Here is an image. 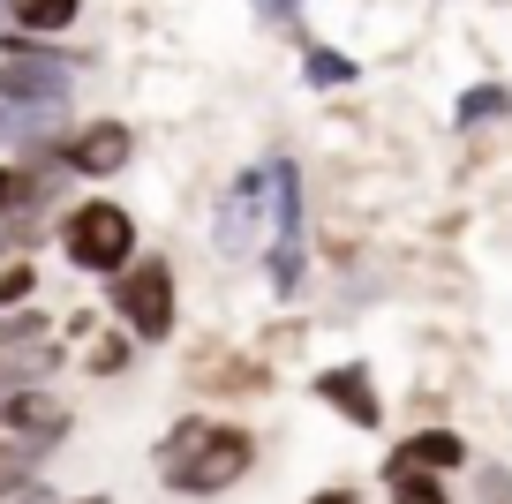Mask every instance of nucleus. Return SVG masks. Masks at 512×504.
Returning a JSON list of instances; mask_svg holds the SVG:
<instances>
[{"mask_svg":"<svg viewBox=\"0 0 512 504\" xmlns=\"http://www.w3.org/2000/svg\"><path fill=\"white\" fill-rule=\"evenodd\" d=\"M31 204V174H23V158H0V219H23Z\"/></svg>","mask_w":512,"mask_h":504,"instance_id":"obj_18","label":"nucleus"},{"mask_svg":"<svg viewBox=\"0 0 512 504\" xmlns=\"http://www.w3.org/2000/svg\"><path fill=\"white\" fill-rule=\"evenodd\" d=\"M400 452L415 459V467H430V474H460V467H475V444H467L460 429H415Z\"/></svg>","mask_w":512,"mask_h":504,"instance_id":"obj_11","label":"nucleus"},{"mask_svg":"<svg viewBox=\"0 0 512 504\" xmlns=\"http://www.w3.org/2000/svg\"><path fill=\"white\" fill-rule=\"evenodd\" d=\"M309 504H362V489L354 482H324V489H309Z\"/></svg>","mask_w":512,"mask_h":504,"instance_id":"obj_23","label":"nucleus"},{"mask_svg":"<svg viewBox=\"0 0 512 504\" xmlns=\"http://www.w3.org/2000/svg\"><path fill=\"white\" fill-rule=\"evenodd\" d=\"M76 16H83V0H8V31L23 38H61L76 31Z\"/></svg>","mask_w":512,"mask_h":504,"instance_id":"obj_12","label":"nucleus"},{"mask_svg":"<svg viewBox=\"0 0 512 504\" xmlns=\"http://www.w3.org/2000/svg\"><path fill=\"white\" fill-rule=\"evenodd\" d=\"M309 392H317L339 422H354L362 437H369V429H384V392H377V377H369V362H332V369H317V384H309Z\"/></svg>","mask_w":512,"mask_h":504,"instance_id":"obj_8","label":"nucleus"},{"mask_svg":"<svg viewBox=\"0 0 512 504\" xmlns=\"http://www.w3.org/2000/svg\"><path fill=\"white\" fill-rule=\"evenodd\" d=\"M475 489H482V504H512V467L482 459V467H475Z\"/></svg>","mask_w":512,"mask_h":504,"instance_id":"obj_22","label":"nucleus"},{"mask_svg":"<svg viewBox=\"0 0 512 504\" xmlns=\"http://www.w3.org/2000/svg\"><path fill=\"white\" fill-rule=\"evenodd\" d=\"M0 31H8V0H0Z\"/></svg>","mask_w":512,"mask_h":504,"instance_id":"obj_25","label":"nucleus"},{"mask_svg":"<svg viewBox=\"0 0 512 504\" xmlns=\"http://www.w3.org/2000/svg\"><path fill=\"white\" fill-rule=\"evenodd\" d=\"M384 489H392V504H452V497H445V474L415 467L407 452L384 459Z\"/></svg>","mask_w":512,"mask_h":504,"instance_id":"obj_13","label":"nucleus"},{"mask_svg":"<svg viewBox=\"0 0 512 504\" xmlns=\"http://www.w3.org/2000/svg\"><path fill=\"white\" fill-rule=\"evenodd\" d=\"M68 158H76L83 181H106V174H121L128 158H136V136H128L121 121H83L76 136H68Z\"/></svg>","mask_w":512,"mask_h":504,"instance_id":"obj_10","label":"nucleus"},{"mask_svg":"<svg viewBox=\"0 0 512 504\" xmlns=\"http://www.w3.org/2000/svg\"><path fill=\"white\" fill-rule=\"evenodd\" d=\"M53 369H61V339H38V347L0 354V384H46Z\"/></svg>","mask_w":512,"mask_h":504,"instance_id":"obj_16","label":"nucleus"},{"mask_svg":"<svg viewBox=\"0 0 512 504\" xmlns=\"http://www.w3.org/2000/svg\"><path fill=\"white\" fill-rule=\"evenodd\" d=\"M0 437L31 444L38 459L68 437V407L53 399V384H0Z\"/></svg>","mask_w":512,"mask_h":504,"instance_id":"obj_7","label":"nucleus"},{"mask_svg":"<svg viewBox=\"0 0 512 504\" xmlns=\"http://www.w3.org/2000/svg\"><path fill=\"white\" fill-rule=\"evenodd\" d=\"M113 316L128 324L136 347H166L181 324V279H174V256H136L121 279H106Z\"/></svg>","mask_w":512,"mask_h":504,"instance_id":"obj_3","label":"nucleus"},{"mask_svg":"<svg viewBox=\"0 0 512 504\" xmlns=\"http://www.w3.org/2000/svg\"><path fill=\"white\" fill-rule=\"evenodd\" d=\"M38 143H68V98H46V106H23V98H0V151L23 158Z\"/></svg>","mask_w":512,"mask_h":504,"instance_id":"obj_9","label":"nucleus"},{"mask_svg":"<svg viewBox=\"0 0 512 504\" xmlns=\"http://www.w3.org/2000/svg\"><path fill=\"white\" fill-rule=\"evenodd\" d=\"M91 68V53H68L61 38H23L0 31V98H23V106H46V98H68L76 76Z\"/></svg>","mask_w":512,"mask_h":504,"instance_id":"obj_4","label":"nucleus"},{"mask_svg":"<svg viewBox=\"0 0 512 504\" xmlns=\"http://www.w3.org/2000/svg\"><path fill=\"white\" fill-rule=\"evenodd\" d=\"M159 482L174 497H226L241 474L256 467V437L241 422H211V414H181L159 437Z\"/></svg>","mask_w":512,"mask_h":504,"instance_id":"obj_1","label":"nucleus"},{"mask_svg":"<svg viewBox=\"0 0 512 504\" xmlns=\"http://www.w3.org/2000/svg\"><path fill=\"white\" fill-rule=\"evenodd\" d=\"M31 294H38V264L31 256L0 264V309H31Z\"/></svg>","mask_w":512,"mask_h":504,"instance_id":"obj_19","label":"nucleus"},{"mask_svg":"<svg viewBox=\"0 0 512 504\" xmlns=\"http://www.w3.org/2000/svg\"><path fill=\"white\" fill-rule=\"evenodd\" d=\"M61 256L76 271H91V279H121L128 264H136V219H128L121 204H106V196H91V204L61 211Z\"/></svg>","mask_w":512,"mask_h":504,"instance_id":"obj_5","label":"nucleus"},{"mask_svg":"<svg viewBox=\"0 0 512 504\" xmlns=\"http://www.w3.org/2000/svg\"><path fill=\"white\" fill-rule=\"evenodd\" d=\"M38 339H53V316L46 309H0V354L38 347Z\"/></svg>","mask_w":512,"mask_h":504,"instance_id":"obj_17","label":"nucleus"},{"mask_svg":"<svg viewBox=\"0 0 512 504\" xmlns=\"http://www.w3.org/2000/svg\"><path fill=\"white\" fill-rule=\"evenodd\" d=\"M302 83H309V91H354V83H362V61L309 38V46H302Z\"/></svg>","mask_w":512,"mask_h":504,"instance_id":"obj_14","label":"nucleus"},{"mask_svg":"<svg viewBox=\"0 0 512 504\" xmlns=\"http://www.w3.org/2000/svg\"><path fill=\"white\" fill-rule=\"evenodd\" d=\"M0 452H8V437H0Z\"/></svg>","mask_w":512,"mask_h":504,"instance_id":"obj_26","label":"nucleus"},{"mask_svg":"<svg viewBox=\"0 0 512 504\" xmlns=\"http://www.w3.org/2000/svg\"><path fill=\"white\" fill-rule=\"evenodd\" d=\"M211 249H219L226 264H249V256L272 249V166H264V158L241 166L234 189L219 196V211H211Z\"/></svg>","mask_w":512,"mask_h":504,"instance_id":"obj_6","label":"nucleus"},{"mask_svg":"<svg viewBox=\"0 0 512 504\" xmlns=\"http://www.w3.org/2000/svg\"><path fill=\"white\" fill-rule=\"evenodd\" d=\"M128 354H136V339H98V347L83 354V369H91V377H121Z\"/></svg>","mask_w":512,"mask_h":504,"instance_id":"obj_21","label":"nucleus"},{"mask_svg":"<svg viewBox=\"0 0 512 504\" xmlns=\"http://www.w3.org/2000/svg\"><path fill=\"white\" fill-rule=\"evenodd\" d=\"M505 113H512V91H505L497 76H482V83H467V91H460L452 121H460V128H482V121H505Z\"/></svg>","mask_w":512,"mask_h":504,"instance_id":"obj_15","label":"nucleus"},{"mask_svg":"<svg viewBox=\"0 0 512 504\" xmlns=\"http://www.w3.org/2000/svg\"><path fill=\"white\" fill-rule=\"evenodd\" d=\"M256 8V23H272V31H287L294 46H309V31H302V0H249Z\"/></svg>","mask_w":512,"mask_h":504,"instance_id":"obj_20","label":"nucleus"},{"mask_svg":"<svg viewBox=\"0 0 512 504\" xmlns=\"http://www.w3.org/2000/svg\"><path fill=\"white\" fill-rule=\"evenodd\" d=\"M272 166V249H264V279H272L279 301L302 294L309 279V189H302V166H294V151H272L264 158Z\"/></svg>","mask_w":512,"mask_h":504,"instance_id":"obj_2","label":"nucleus"},{"mask_svg":"<svg viewBox=\"0 0 512 504\" xmlns=\"http://www.w3.org/2000/svg\"><path fill=\"white\" fill-rule=\"evenodd\" d=\"M68 504H113V497H68Z\"/></svg>","mask_w":512,"mask_h":504,"instance_id":"obj_24","label":"nucleus"}]
</instances>
